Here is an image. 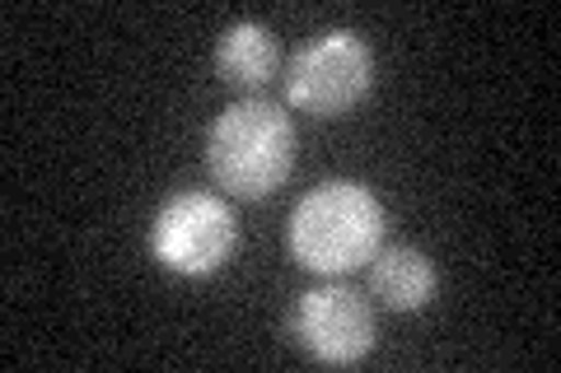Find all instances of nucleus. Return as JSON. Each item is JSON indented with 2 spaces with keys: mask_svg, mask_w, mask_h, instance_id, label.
<instances>
[{
  "mask_svg": "<svg viewBox=\"0 0 561 373\" xmlns=\"http://www.w3.org/2000/svg\"><path fill=\"white\" fill-rule=\"evenodd\" d=\"M206 168L239 201H262L295 168V121L272 98L230 103L206 131Z\"/></svg>",
  "mask_w": 561,
  "mask_h": 373,
  "instance_id": "f03ea898",
  "label": "nucleus"
},
{
  "mask_svg": "<svg viewBox=\"0 0 561 373\" xmlns=\"http://www.w3.org/2000/svg\"><path fill=\"white\" fill-rule=\"evenodd\" d=\"M375 89V51L356 28H323L286 66V103L313 117H342Z\"/></svg>",
  "mask_w": 561,
  "mask_h": 373,
  "instance_id": "7ed1b4c3",
  "label": "nucleus"
},
{
  "mask_svg": "<svg viewBox=\"0 0 561 373\" xmlns=\"http://www.w3.org/2000/svg\"><path fill=\"white\" fill-rule=\"evenodd\" d=\"M280 66V47L276 33L262 20H234L230 28L220 33L216 43V75L239 89V94H253V89L272 84Z\"/></svg>",
  "mask_w": 561,
  "mask_h": 373,
  "instance_id": "0eeeda50",
  "label": "nucleus"
},
{
  "mask_svg": "<svg viewBox=\"0 0 561 373\" xmlns=\"http://www.w3.org/2000/svg\"><path fill=\"white\" fill-rule=\"evenodd\" d=\"M383 247V201L365 183L332 177L290 210V257L313 276H351Z\"/></svg>",
  "mask_w": 561,
  "mask_h": 373,
  "instance_id": "f257e3e1",
  "label": "nucleus"
},
{
  "mask_svg": "<svg viewBox=\"0 0 561 373\" xmlns=\"http://www.w3.org/2000/svg\"><path fill=\"white\" fill-rule=\"evenodd\" d=\"M234 243H239L234 210L220 197H210V191H173L154 210L150 247H154V261L173 276H187V280L216 276L234 257Z\"/></svg>",
  "mask_w": 561,
  "mask_h": 373,
  "instance_id": "20e7f679",
  "label": "nucleus"
},
{
  "mask_svg": "<svg viewBox=\"0 0 561 373\" xmlns=\"http://www.w3.org/2000/svg\"><path fill=\"white\" fill-rule=\"evenodd\" d=\"M435 290H440V276L421 247L393 243L370 257V294L389 313H421L435 299Z\"/></svg>",
  "mask_w": 561,
  "mask_h": 373,
  "instance_id": "423d86ee",
  "label": "nucleus"
},
{
  "mask_svg": "<svg viewBox=\"0 0 561 373\" xmlns=\"http://www.w3.org/2000/svg\"><path fill=\"white\" fill-rule=\"evenodd\" d=\"M290 336L319 364H360L375 350V308L351 285H319L295 299Z\"/></svg>",
  "mask_w": 561,
  "mask_h": 373,
  "instance_id": "39448f33",
  "label": "nucleus"
}]
</instances>
